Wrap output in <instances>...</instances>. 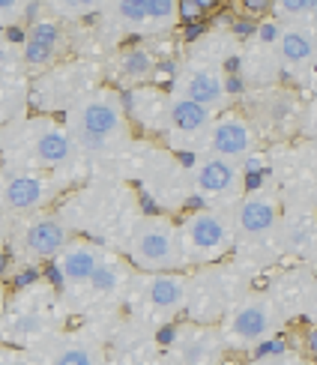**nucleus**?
<instances>
[{
    "mask_svg": "<svg viewBox=\"0 0 317 365\" xmlns=\"http://www.w3.org/2000/svg\"><path fill=\"white\" fill-rule=\"evenodd\" d=\"M129 261L141 272H180L186 267L180 225L168 216H141L129 231Z\"/></svg>",
    "mask_w": 317,
    "mask_h": 365,
    "instance_id": "2",
    "label": "nucleus"
},
{
    "mask_svg": "<svg viewBox=\"0 0 317 365\" xmlns=\"http://www.w3.org/2000/svg\"><path fill=\"white\" fill-rule=\"evenodd\" d=\"M228 282V272L219 267H204L194 276H189V299H186V314L194 324L209 327L213 321L222 324V317L243 294H234Z\"/></svg>",
    "mask_w": 317,
    "mask_h": 365,
    "instance_id": "7",
    "label": "nucleus"
},
{
    "mask_svg": "<svg viewBox=\"0 0 317 365\" xmlns=\"http://www.w3.org/2000/svg\"><path fill=\"white\" fill-rule=\"evenodd\" d=\"M311 255H317V242H314V252H311Z\"/></svg>",
    "mask_w": 317,
    "mask_h": 365,
    "instance_id": "34",
    "label": "nucleus"
},
{
    "mask_svg": "<svg viewBox=\"0 0 317 365\" xmlns=\"http://www.w3.org/2000/svg\"><path fill=\"white\" fill-rule=\"evenodd\" d=\"M281 309L276 306L273 297L266 294H243L228 314L222 317V341L224 347H237V351H251L269 341L279 329Z\"/></svg>",
    "mask_w": 317,
    "mask_h": 365,
    "instance_id": "4",
    "label": "nucleus"
},
{
    "mask_svg": "<svg viewBox=\"0 0 317 365\" xmlns=\"http://www.w3.org/2000/svg\"><path fill=\"white\" fill-rule=\"evenodd\" d=\"M66 129L78 150L90 156H108L126 147L132 138L126 105L117 90L93 87L69 108Z\"/></svg>",
    "mask_w": 317,
    "mask_h": 365,
    "instance_id": "1",
    "label": "nucleus"
},
{
    "mask_svg": "<svg viewBox=\"0 0 317 365\" xmlns=\"http://www.w3.org/2000/svg\"><path fill=\"white\" fill-rule=\"evenodd\" d=\"M303 312L311 317V324H317V282L311 284V291H308V299H306V306Z\"/></svg>",
    "mask_w": 317,
    "mask_h": 365,
    "instance_id": "29",
    "label": "nucleus"
},
{
    "mask_svg": "<svg viewBox=\"0 0 317 365\" xmlns=\"http://www.w3.org/2000/svg\"><path fill=\"white\" fill-rule=\"evenodd\" d=\"M209 6L207 4H194V0H189V4H180V19H201V15L207 12Z\"/></svg>",
    "mask_w": 317,
    "mask_h": 365,
    "instance_id": "28",
    "label": "nucleus"
},
{
    "mask_svg": "<svg viewBox=\"0 0 317 365\" xmlns=\"http://www.w3.org/2000/svg\"><path fill=\"white\" fill-rule=\"evenodd\" d=\"M216 111L204 108V105H194L186 99H168V114H165V126L162 132L168 135V141L180 150H189V147H204V138L209 126L216 123Z\"/></svg>",
    "mask_w": 317,
    "mask_h": 365,
    "instance_id": "14",
    "label": "nucleus"
},
{
    "mask_svg": "<svg viewBox=\"0 0 317 365\" xmlns=\"http://www.w3.org/2000/svg\"><path fill=\"white\" fill-rule=\"evenodd\" d=\"M9 267H12V257L4 252V249H0V282H4L6 279V272H9Z\"/></svg>",
    "mask_w": 317,
    "mask_h": 365,
    "instance_id": "31",
    "label": "nucleus"
},
{
    "mask_svg": "<svg viewBox=\"0 0 317 365\" xmlns=\"http://www.w3.org/2000/svg\"><path fill=\"white\" fill-rule=\"evenodd\" d=\"M183 237V257L194 267H216L237 249V227L224 210L204 207L180 222Z\"/></svg>",
    "mask_w": 317,
    "mask_h": 365,
    "instance_id": "3",
    "label": "nucleus"
},
{
    "mask_svg": "<svg viewBox=\"0 0 317 365\" xmlns=\"http://www.w3.org/2000/svg\"><path fill=\"white\" fill-rule=\"evenodd\" d=\"M254 147H258V132H254L251 120L239 111H222L204 138L207 156H219L237 165H243L254 153Z\"/></svg>",
    "mask_w": 317,
    "mask_h": 365,
    "instance_id": "12",
    "label": "nucleus"
},
{
    "mask_svg": "<svg viewBox=\"0 0 317 365\" xmlns=\"http://www.w3.org/2000/svg\"><path fill=\"white\" fill-rule=\"evenodd\" d=\"M273 12L284 19V24H308V19L317 15V0H281Z\"/></svg>",
    "mask_w": 317,
    "mask_h": 365,
    "instance_id": "24",
    "label": "nucleus"
},
{
    "mask_svg": "<svg viewBox=\"0 0 317 365\" xmlns=\"http://www.w3.org/2000/svg\"><path fill=\"white\" fill-rule=\"evenodd\" d=\"M6 309V291H4V282H0V314Z\"/></svg>",
    "mask_w": 317,
    "mask_h": 365,
    "instance_id": "33",
    "label": "nucleus"
},
{
    "mask_svg": "<svg viewBox=\"0 0 317 365\" xmlns=\"http://www.w3.org/2000/svg\"><path fill=\"white\" fill-rule=\"evenodd\" d=\"M171 96L204 105V108L222 114L224 102H228V81H224L222 66L213 63V60H189L174 75Z\"/></svg>",
    "mask_w": 317,
    "mask_h": 365,
    "instance_id": "9",
    "label": "nucleus"
},
{
    "mask_svg": "<svg viewBox=\"0 0 317 365\" xmlns=\"http://www.w3.org/2000/svg\"><path fill=\"white\" fill-rule=\"evenodd\" d=\"M222 354H224L222 332L201 324L186 327L171 344V359L177 365H216Z\"/></svg>",
    "mask_w": 317,
    "mask_h": 365,
    "instance_id": "17",
    "label": "nucleus"
},
{
    "mask_svg": "<svg viewBox=\"0 0 317 365\" xmlns=\"http://www.w3.org/2000/svg\"><path fill=\"white\" fill-rule=\"evenodd\" d=\"M279 246L293 255H311L317 242V216L308 204H291L281 212L279 225Z\"/></svg>",
    "mask_w": 317,
    "mask_h": 365,
    "instance_id": "18",
    "label": "nucleus"
},
{
    "mask_svg": "<svg viewBox=\"0 0 317 365\" xmlns=\"http://www.w3.org/2000/svg\"><path fill=\"white\" fill-rule=\"evenodd\" d=\"M156 72V57L144 45H129V48H120L114 57V78L120 84L138 87L144 81H150V75Z\"/></svg>",
    "mask_w": 317,
    "mask_h": 365,
    "instance_id": "22",
    "label": "nucleus"
},
{
    "mask_svg": "<svg viewBox=\"0 0 317 365\" xmlns=\"http://www.w3.org/2000/svg\"><path fill=\"white\" fill-rule=\"evenodd\" d=\"M189 182L194 195L201 201L213 204L216 210H222V204H237L243 197V168L237 162L219 159V156H207L201 153L194 159L192 171H189Z\"/></svg>",
    "mask_w": 317,
    "mask_h": 365,
    "instance_id": "8",
    "label": "nucleus"
},
{
    "mask_svg": "<svg viewBox=\"0 0 317 365\" xmlns=\"http://www.w3.org/2000/svg\"><path fill=\"white\" fill-rule=\"evenodd\" d=\"M63 21L42 15V19L30 21L24 30V42H21V63L27 69H51L54 60L63 54Z\"/></svg>",
    "mask_w": 317,
    "mask_h": 365,
    "instance_id": "16",
    "label": "nucleus"
},
{
    "mask_svg": "<svg viewBox=\"0 0 317 365\" xmlns=\"http://www.w3.org/2000/svg\"><path fill=\"white\" fill-rule=\"evenodd\" d=\"M6 329H9V339L30 341V339H42L45 336V321H42L36 312H21V314L12 317Z\"/></svg>",
    "mask_w": 317,
    "mask_h": 365,
    "instance_id": "25",
    "label": "nucleus"
},
{
    "mask_svg": "<svg viewBox=\"0 0 317 365\" xmlns=\"http://www.w3.org/2000/svg\"><path fill=\"white\" fill-rule=\"evenodd\" d=\"M231 219L237 227V242L276 240L279 225H281V201H279V195H273L269 189L246 192L234 204Z\"/></svg>",
    "mask_w": 317,
    "mask_h": 365,
    "instance_id": "10",
    "label": "nucleus"
},
{
    "mask_svg": "<svg viewBox=\"0 0 317 365\" xmlns=\"http://www.w3.org/2000/svg\"><path fill=\"white\" fill-rule=\"evenodd\" d=\"M21 246L30 261H57L72 246V231L54 212H36L24 225Z\"/></svg>",
    "mask_w": 317,
    "mask_h": 365,
    "instance_id": "15",
    "label": "nucleus"
},
{
    "mask_svg": "<svg viewBox=\"0 0 317 365\" xmlns=\"http://www.w3.org/2000/svg\"><path fill=\"white\" fill-rule=\"evenodd\" d=\"M0 365H27V356L19 351V347L0 344Z\"/></svg>",
    "mask_w": 317,
    "mask_h": 365,
    "instance_id": "27",
    "label": "nucleus"
},
{
    "mask_svg": "<svg viewBox=\"0 0 317 365\" xmlns=\"http://www.w3.org/2000/svg\"><path fill=\"white\" fill-rule=\"evenodd\" d=\"M273 54L279 60V66L284 69H303L314 63L317 57V34L308 24H288L281 27L273 39Z\"/></svg>",
    "mask_w": 317,
    "mask_h": 365,
    "instance_id": "19",
    "label": "nucleus"
},
{
    "mask_svg": "<svg viewBox=\"0 0 317 365\" xmlns=\"http://www.w3.org/2000/svg\"><path fill=\"white\" fill-rule=\"evenodd\" d=\"M105 249H99L96 242H87V240H72V246L57 257V272L63 279L66 287H84L93 272L99 269V264L105 261Z\"/></svg>",
    "mask_w": 317,
    "mask_h": 365,
    "instance_id": "20",
    "label": "nucleus"
},
{
    "mask_svg": "<svg viewBox=\"0 0 317 365\" xmlns=\"http://www.w3.org/2000/svg\"><path fill=\"white\" fill-rule=\"evenodd\" d=\"M135 312L150 324H171L180 312H186L189 276L183 272H144L129 287Z\"/></svg>",
    "mask_w": 317,
    "mask_h": 365,
    "instance_id": "5",
    "label": "nucleus"
},
{
    "mask_svg": "<svg viewBox=\"0 0 317 365\" xmlns=\"http://www.w3.org/2000/svg\"><path fill=\"white\" fill-rule=\"evenodd\" d=\"M6 237H9V227H6V219L0 216V249H4V242H6Z\"/></svg>",
    "mask_w": 317,
    "mask_h": 365,
    "instance_id": "32",
    "label": "nucleus"
},
{
    "mask_svg": "<svg viewBox=\"0 0 317 365\" xmlns=\"http://www.w3.org/2000/svg\"><path fill=\"white\" fill-rule=\"evenodd\" d=\"M126 287H132L126 261H120L117 255H105V261L93 272V279L84 284V291L90 299H114L123 294Z\"/></svg>",
    "mask_w": 317,
    "mask_h": 365,
    "instance_id": "21",
    "label": "nucleus"
},
{
    "mask_svg": "<svg viewBox=\"0 0 317 365\" xmlns=\"http://www.w3.org/2000/svg\"><path fill=\"white\" fill-rule=\"evenodd\" d=\"M21 141L30 150L36 165L42 168H63L75 159V141L66 129V123H60L54 117H33L21 126Z\"/></svg>",
    "mask_w": 317,
    "mask_h": 365,
    "instance_id": "11",
    "label": "nucleus"
},
{
    "mask_svg": "<svg viewBox=\"0 0 317 365\" xmlns=\"http://www.w3.org/2000/svg\"><path fill=\"white\" fill-rule=\"evenodd\" d=\"M249 365H306V359L299 356V354L281 351V354H264L261 359H251Z\"/></svg>",
    "mask_w": 317,
    "mask_h": 365,
    "instance_id": "26",
    "label": "nucleus"
},
{
    "mask_svg": "<svg viewBox=\"0 0 317 365\" xmlns=\"http://www.w3.org/2000/svg\"><path fill=\"white\" fill-rule=\"evenodd\" d=\"M54 182L30 171H15L0 182V210L12 216H36L54 197Z\"/></svg>",
    "mask_w": 317,
    "mask_h": 365,
    "instance_id": "13",
    "label": "nucleus"
},
{
    "mask_svg": "<svg viewBox=\"0 0 317 365\" xmlns=\"http://www.w3.org/2000/svg\"><path fill=\"white\" fill-rule=\"evenodd\" d=\"M99 12L105 24L132 36H159L180 24V4L174 0H117Z\"/></svg>",
    "mask_w": 317,
    "mask_h": 365,
    "instance_id": "6",
    "label": "nucleus"
},
{
    "mask_svg": "<svg viewBox=\"0 0 317 365\" xmlns=\"http://www.w3.org/2000/svg\"><path fill=\"white\" fill-rule=\"evenodd\" d=\"M48 365H102V351L96 341L63 339L48 351Z\"/></svg>",
    "mask_w": 317,
    "mask_h": 365,
    "instance_id": "23",
    "label": "nucleus"
},
{
    "mask_svg": "<svg viewBox=\"0 0 317 365\" xmlns=\"http://www.w3.org/2000/svg\"><path fill=\"white\" fill-rule=\"evenodd\" d=\"M306 351H308V356L317 359V324H311L306 332Z\"/></svg>",
    "mask_w": 317,
    "mask_h": 365,
    "instance_id": "30",
    "label": "nucleus"
}]
</instances>
